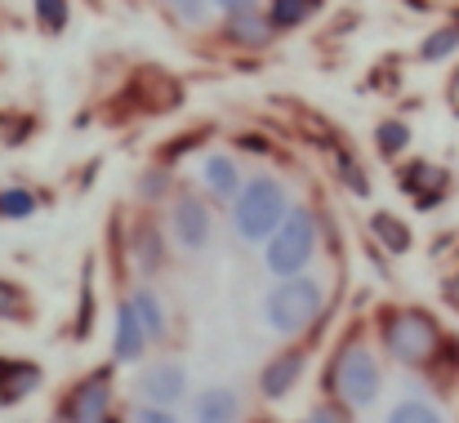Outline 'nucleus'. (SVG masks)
<instances>
[{"label": "nucleus", "instance_id": "25", "mask_svg": "<svg viewBox=\"0 0 459 423\" xmlns=\"http://www.w3.org/2000/svg\"><path fill=\"white\" fill-rule=\"evenodd\" d=\"M94 263H85V281H81V312H76V339H90L94 330Z\"/></svg>", "mask_w": 459, "mask_h": 423}, {"label": "nucleus", "instance_id": "22", "mask_svg": "<svg viewBox=\"0 0 459 423\" xmlns=\"http://www.w3.org/2000/svg\"><path fill=\"white\" fill-rule=\"evenodd\" d=\"M397 178H402V187H406L411 196H424L429 187H442V183H446V169H433L429 160H411Z\"/></svg>", "mask_w": 459, "mask_h": 423}, {"label": "nucleus", "instance_id": "10", "mask_svg": "<svg viewBox=\"0 0 459 423\" xmlns=\"http://www.w3.org/2000/svg\"><path fill=\"white\" fill-rule=\"evenodd\" d=\"M45 384L40 361L31 357H0V406H22Z\"/></svg>", "mask_w": 459, "mask_h": 423}, {"label": "nucleus", "instance_id": "20", "mask_svg": "<svg viewBox=\"0 0 459 423\" xmlns=\"http://www.w3.org/2000/svg\"><path fill=\"white\" fill-rule=\"evenodd\" d=\"M31 18L45 36H63L72 22V0H31Z\"/></svg>", "mask_w": 459, "mask_h": 423}, {"label": "nucleus", "instance_id": "31", "mask_svg": "<svg viewBox=\"0 0 459 423\" xmlns=\"http://www.w3.org/2000/svg\"><path fill=\"white\" fill-rule=\"evenodd\" d=\"M339 174L348 178V187H352L357 196H366V192H370V183H366V174H361V165H352L348 156H339Z\"/></svg>", "mask_w": 459, "mask_h": 423}, {"label": "nucleus", "instance_id": "34", "mask_svg": "<svg viewBox=\"0 0 459 423\" xmlns=\"http://www.w3.org/2000/svg\"><path fill=\"white\" fill-rule=\"evenodd\" d=\"M0 125H4V117H0Z\"/></svg>", "mask_w": 459, "mask_h": 423}, {"label": "nucleus", "instance_id": "26", "mask_svg": "<svg viewBox=\"0 0 459 423\" xmlns=\"http://www.w3.org/2000/svg\"><path fill=\"white\" fill-rule=\"evenodd\" d=\"M18 316H27V289L0 277V321H18Z\"/></svg>", "mask_w": 459, "mask_h": 423}, {"label": "nucleus", "instance_id": "2", "mask_svg": "<svg viewBox=\"0 0 459 423\" xmlns=\"http://www.w3.org/2000/svg\"><path fill=\"white\" fill-rule=\"evenodd\" d=\"M286 214H290V192L273 174L246 178V187L232 201V228H237L241 241H268L281 228Z\"/></svg>", "mask_w": 459, "mask_h": 423}, {"label": "nucleus", "instance_id": "6", "mask_svg": "<svg viewBox=\"0 0 459 423\" xmlns=\"http://www.w3.org/2000/svg\"><path fill=\"white\" fill-rule=\"evenodd\" d=\"M112 366L90 370L85 379H76L67 388V397L58 401V419L54 423H112Z\"/></svg>", "mask_w": 459, "mask_h": 423}, {"label": "nucleus", "instance_id": "7", "mask_svg": "<svg viewBox=\"0 0 459 423\" xmlns=\"http://www.w3.org/2000/svg\"><path fill=\"white\" fill-rule=\"evenodd\" d=\"M169 237H174V246L187 250V255H201V250L210 246V237H214V214H210V205H205L196 192H178V196L169 201Z\"/></svg>", "mask_w": 459, "mask_h": 423}, {"label": "nucleus", "instance_id": "18", "mask_svg": "<svg viewBox=\"0 0 459 423\" xmlns=\"http://www.w3.org/2000/svg\"><path fill=\"white\" fill-rule=\"evenodd\" d=\"M40 210V196L22 183H4L0 187V223H22Z\"/></svg>", "mask_w": 459, "mask_h": 423}, {"label": "nucleus", "instance_id": "17", "mask_svg": "<svg viewBox=\"0 0 459 423\" xmlns=\"http://www.w3.org/2000/svg\"><path fill=\"white\" fill-rule=\"evenodd\" d=\"M130 307H134V316H139V325H143L148 343H160V339H165V307H160L156 289L139 285V289L130 294Z\"/></svg>", "mask_w": 459, "mask_h": 423}, {"label": "nucleus", "instance_id": "30", "mask_svg": "<svg viewBox=\"0 0 459 423\" xmlns=\"http://www.w3.org/2000/svg\"><path fill=\"white\" fill-rule=\"evenodd\" d=\"M130 423H178V415L174 410H165V406H134V415H130Z\"/></svg>", "mask_w": 459, "mask_h": 423}, {"label": "nucleus", "instance_id": "19", "mask_svg": "<svg viewBox=\"0 0 459 423\" xmlns=\"http://www.w3.org/2000/svg\"><path fill=\"white\" fill-rule=\"evenodd\" d=\"M455 54H459V22L437 27L433 36H424V40L415 45V58H420V63H446V58H455Z\"/></svg>", "mask_w": 459, "mask_h": 423}, {"label": "nucleus", "instance_id": "21", "mask_svg": "<svg viewBox=\"0 0 459 423\" xmlns=\"http://www.w3.org/2000/svg\"><path fill=\"white\" fill-rule=\"evenodd\" d=\"M375 147H379V156H402V151L411 147V125H406L402 117L379 121V125H375Z\"/></svg>", "mask_w": 459, "mask_h": 423}, {"label": "nucleus", "instance_id": "11", "mask_svg": "<svg viewBox=\"0 0 459 423\" xmlns=\"http://www.w3.org/2000/svg\"><path fill=\"white\" fill-rule=\"evenodd\" d=\"M223 40L241 45V49H268L277 40V27L268 22V13L259 4V9H246V13H228L223 18Z\"/></svg>", "mask_w": 459, "mask_h": 423}, {"label": "nucleus", "instance_id": "24", "mask_svg": "<svg viewBox=\"0 0 459 423\" xmlns=\"http://www.w3.org/2000/svg\"><path fill=\"white\" fill-rule=\"evenodd\" d=\"M384 423H446V419H442L437 406H429V401H420V397H406V401H397V406L388 410Z\"/></svg>", "mask_w": 459, "mask_h": 423}, {"label": "nucleus", "instance_id": "29", "mask_svg": "<svg viewBox=\"0 0 459 423\" xmlns=\"http://www.w3.org/2000/svg\"><path fill=\"white\" fill-rule=\"evenodd\" d=\"M139 192H143L148 201L165 196V192H169V169H148V174H143V183H139Z\"/></svg>", "mask_w": 459, "mask_h": 423}, {"label": "nucleus", "instance_id": "14", "mask_svg": "<svg viewBox=\"0 0 459 423\" xmlns=\"http://www.w3.org/2000/svg\"><path fill=\"white\" fill-rule=\"evenodd\" d=\"M241 419V397L232 388H205L192 401V423H237Z\"/></svg>", "mask_w": 459, "mask_h": 423}, {"label": "nucleus", "instance_id": "33", "mask_svg": "<svg viewBox=\"0 0 459 423\" xmlns=\"http://www.w3.org/2000/svg\"><path fill=\"white\" fill-rule=\"evenodd\" d=\"M237 147H241V151H250V156H268V142L255 139V134H250V139L241 134V139H237Z\"/></svg>", "mask_w": 459, "mask_h": 423}, {"label": "nucleus", "instance_id": "13", "mask_svg": "<svg viewBox=\"0 0 459 423\" xmlns=\"http://www.w3.org/2000/svg\"><path fill=\"white\" fill-rule=\"evenodd\" d=\"M143 352H148V334H143L130 298H121L117 303V325H112V357H117V366H139Z\"/></svg>", "mask_w": 459, "mask_h": 423}, {"label": "nucleus", "instance_id": "4", "mask_svg": "<svg viewBox=\"0 0 459 423\" xmlns=\"http://www.w3.org/2000/svg\"><path fill=\"white\" fill-rule=\"evenodd\" d=\"M325 388H330V397H334L339 406L366 410V406H375V397L384 393V366H379V357H375L366 343H348V348H339V357L330 361Z\"/></svg>", "mask_w": 459, "mask_h": 423}, {"label": "nucleus", "instance_id": "23", "mask_svg": "<svg viewBox=\"0 0 459 423\" xmlns=\"http://www.w3.org/2000/svg\"><path fill=\"white\" fill-rule=\"evenodd\" d=\"M134 263H139V272H156V268L165 263V246H160L152 223H143V228L134 232Z\"/></svg>", "mask_w": 459, "mask_h": 423}, {"label": "nucleus", "instance_id": "3", "mask_svg": "<svg viewBox=\"0 0 459 423\" xmlns=\"http://www.w3.org/2000/svg\"><path fill=\"white\" fill-rule=\"evenodd\" d=\"M321 307H325V285L316 281V277H307V272H299V277H277V285L264 294V321L281 339L304 334L307 325L321 316Z\"/></svg>", "mask_w": 459, "mask_h": 423}, {"label": "nucleus", "instance_id": "8", "mask_svg": "<svg viewBox=\"0 0 459 423\" xmlns=\"http://www.w3.org/2000/svg\"><path fill=\"white\" fill-rule=\"evenodd\" d=\"M134 393L143 406H165V410H178V401L187 397V366L174 361V357H160L148 361L134 379Z\"/></svg>", "mask_w": 459, "mask_h": 423}, {"label": "nucleus", "instance_id": "27", "mask_svg": "<svg viewBox=\"0 0 459 423\" xmlns=\"http://www.w3.org/2000/svg\"><path fill=\"white\" fill-rule=\"evenodd\" d=\"M160 4H169V9H174L183 22H192V27H196V22L205 18V9H210V0H160Z\"/></svg>", "mask_w": 459, "mask_h": 423}, {"label": "nucleus", "instance_id": "5", "mask_svg": "<svg viewBox=\"0 0 459 423\" xmlns=\"http://www.w3.org/2000/svg\"><path fill=\"white\" fill-rule=\"evenodd\" d=\"M312 255H316V214L299 205V210H290V214L281 219V228L264 241V268H268L273 277H299V272H307Z\"/></svg>", "mask_w": 459, "mask_h": 423}, {"label": "nucleus", "instance_id": "32", "mask_svg": "<svg viewBox=\"0 0 459 423\" xmlns=\"http://www.w3.org/2000/svg\"><path fill=\"white\" fill-rule=\"evenodd\" d=\"M210 4H214V9L223 13V18H228V13H246V9H259V0H210Z\"/></svg>", "mask_w": 459, "mask_h": 423}, {"label": "nucleus", "instance_id": "1", "mask_svg": "<svg viewBox=\"0 0 459 423\" xmlns=\"http://www.w3.org/2000/svg\"><path fill=\"white\" fill-rule=\"evenodd\" d=\"M379 343H384V352L397 366L420 370V366H429L437 357L442 325L424 307H384V316H379Z\"/></svg>", "mask_w": 459, "mask_h": 423}, {"label": "nucleus", "instance_id": "28", "mask_svg": "<svg viewBox=\"0 0 459 423\" xmlns=\"http://www.w3.org/2000/svg\"><path fill=\"white\" fill-rule=\"evenodd\" d=\"M304 423H348V406H339V401H321L316 410H307Z\"/></svg>", "mask_w": 459, "mask_h": 423}, {"label": "nucleus", "instance_id": "15", "mask_svg": "<svg viewBox=\"0 0 459 423\" xmlns=\"http://www.w3.org/2000/svg\"><path fill=\"white\" fill-rule=\"evenodd\" d=\"M264 13H268V22L277 31H299L321 13V0H268Z\"/></svg>", "mask_w": 459, "mask_h": 423}, {"label": "nucleus", "instance_id": "12", "mask_svg": "<svg viewBox=\"0 0 459 423\" xmlns=\"http://www.w3.org/2000/svg\"><path fill=\"white\" fill-rule=\"evenodd\" d=\"M201 187H205V196L210 201H237V192L246 187V178H241V165L228 156V151H210L205 160H201Z\"/></svg>", "mask_w": 459, "mask_h": 423}, {"label": "nucleus", "instance_id": "9", "mask_svg": "<svg viewBox=\"0 0 459 423\" xmlns=\"http://www.w3.org/2000/svg\"><path fill=\"white\" fill-rule=\"evenodd\" d=\"M304 370H307L304 348H286V352H277V357L259 370V397H264V401H281V397H290V393L299 388Z\"/></svg>", "mask_w": 459, "mask_h": 423}, {"label": "nucleus", "instance_id": "16", "mask_svg": "<svg viewBox=\"0 0 459 423\" xmlns=\"http://www.w3.org/2000/svg\"><path fill=\"white\" fill-rule=\"evenodd\" d=\"M370 237L388 250V255H411V246H415V237H411V228L397 219V214H370Z\"/></svg>", "mask_w": 459, "mask_h": 423}]
</instances>
